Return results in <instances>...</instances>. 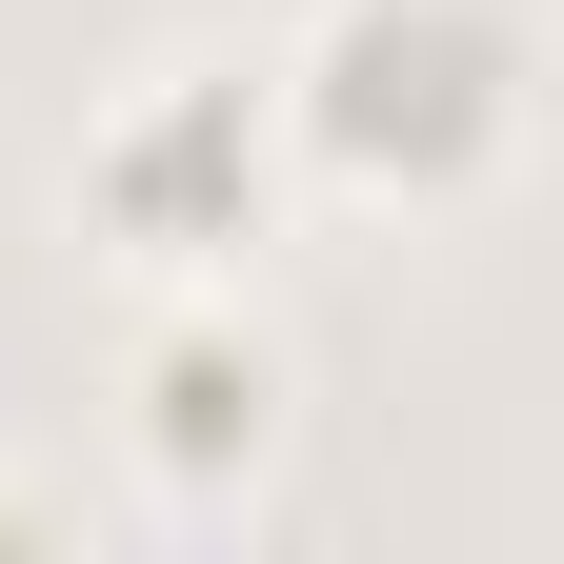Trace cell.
<instances>
[{
  "label": "cell",
  "instance_id": "1",
  "mask_svg": "<svg viewBox=\"0 0 564 564\" xmlns=\"http://www.w3.org/2000/svg\"><path fill=\"white\" fill-rule=\"evenodd\" d=\"M303 141L343 182H403V202H444L505 162V121H524V21L505 0H323V41H303Z\"/></svg>",
  "mask_w": 564,
  "mask_h": 564
},
{
  "label": "cell",
  "instance_id": "2",
  "mask_svg": "<svg viewBox=\"0 0 564 564\" xmlns=\"http://www.w3.org/2000/svg\"><path fill=\"white\" fill-rule=\"evenodd\" d=\"M82 202H101V242H141V262L242 242V223H262V82L162 61V82H141V101L82 141Z\"/></svg>",
  "mask_w": 564,
  "mask_h": 564
},
{
  "label": "cell",
  "instance_id": "3",
  "mask_svg": "<svg viewBox=\"0 0 564 564\" xmlns=\"http://www.w3.org/2000/svg\"><path fill=\"white\" fill-rule=\"evenodd\" d=\"M262 403H282V364H262V343H223V323H202V343H162V464L202 484V464H262Z\"/></svg>",
  "mask_w": 564,
  "mask_h": 564
}]
</instances>
